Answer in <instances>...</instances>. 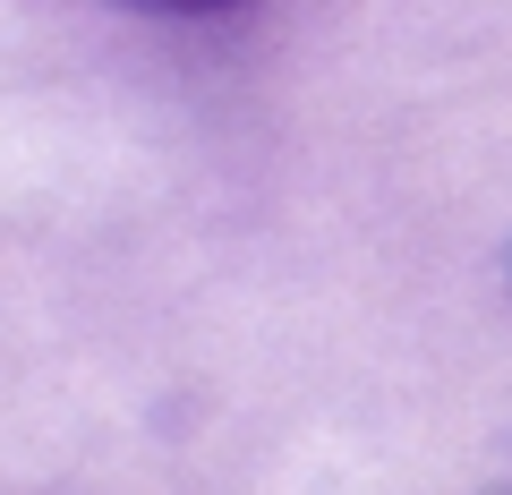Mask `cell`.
I'll list each match as a JSON object with an SVG mask.
<instances>
[{
	"instance_id": "cell-1",
	"label": "cell",
	"mask_w": 512,
	"mask_h": 495,
	"mask_svg": "<svg viewBox=\"0 0 512 495\" xmlns=\"http://www.w3.org/2000/svg\"><path fill=\"white\" fill-rule=\"evenodd\" d=\"M137 9H163V18H214V9H248V0H137Z\"/></svg>"
},
{
	"instance_id": "cell-2",
	"label": "cell",
	"mask_w": 512,
	"mask_h": 495,
	"mask_svg": "<svg viewBox=\"0 0 512 495\" xmlns=\"http://www.w3.org/2000/svg\"><path fill=\"white\" fill-rule=\"evenodd\" d=\"M504 495H512V487H504Z\"/></svg>"
}]
</instances>
